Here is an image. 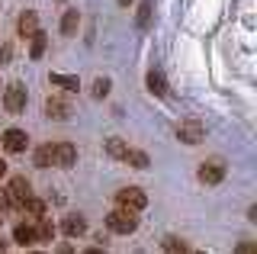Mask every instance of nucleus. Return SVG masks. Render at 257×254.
<instances>
[{
	"instance_id": "nucleus-1",
	"label": "nucleus",
	"mask_w": 257,
	"mask_h": 254,
	"mask_svg": "<svg viewBox=\"0 0 257 254\" xmlns=\"http://www.w3.org/2000/svg\"><path fill=\"white\" fill-rule=\"evenodd\" d=\"M106 228L116 235H132L139 228V216L135 209H125V206H116L112 212H106Z\"/></svg>"
},
{
	"instance_id": "nucleus-2",
	"label": "nucleus",
	"mask_w": 257,
	"mask_h": 254,
	"mask_svg": "<svg viewBox=\"0 0 257 254\" xmlns=\"http://www.w3.org/2000/svg\"><path fill=\"white\" fill-rule=\"evenodd\" d=\"M26 84H20V81H13L10 87L4 90V109L7 113H13V116H20V113H26Z\"/></svg>"
},
{
	"instance_id": "nucleus-3",
	"label": "nucleus",
	"mask_w": 257,
	"mask_h": 254,
	"mask_svg": "<svg viewBox=\"0 0 257 254\" xmlns=\"http://www.w3.org/2000/svg\"><path fill=\"white\" fill-rule=\"evenodd\" d=\"M116 203L125 206V209L142 212L145 206H148V196H145V190H139V187H122V190L116 193Z\"/></svg>"
},
{
	"instance_id": "nucleus-4",
	"label": "nucleus",
	"mask_w": 257,
	"mask_h": 254,
	"mask_svg": "<svg viewBox=\"0 0 257 254\" xmlns=\"http://www.w3.org/2000/svg\"><path fill=\"white\" fill-rule=\"evenodd\" d=\"M203 136H206V129L196 122V119H190V122H180V125H177V139H180L183 145H199V142H203Z\"/></svg>"
},
{
	"instance_id": "nucleus-5",
	"label": "nucleus",
	"mask_w": 257,
	"mask_h": 254,
	"mask_svg": "<svg viewBox=\"0 0 257 254\" xmlns=\"http://www.w3.org/2000/svg\"><path fill=\"white\" fill-rule=\"evenodd\" d=\"M4 190L10 193V200H13L16 209H20V206H23V203H26L29 196H32V184H29L26 177H13V180H10V187H4Z\"/></svg>"
},
{
	"instance_id": "nucleus-6",
	"label": "nucleus",
	"mask_w": 257,
	"mask_h": 254,
	"mask_svg": "<svg viewBox=\"0 0 257 254\" xmlns=\"http://www.w3.org/2000/svg\"><path fill=\"white\" fill-rule=\"evenodd\" d=\"M0 142H4V148L10 155H20V152H26V145H29V136L23 129H7L4 136H0Z\"/></svg>"
},
{
	"instance_id": "nucleus-7",
	"label": "nucleus",
	"mask_w": 257,
	"mask_h": 254,
	"mask_svg": "<svg viewBox=\"0 0 257 254\" xmlns=\"http://www.w3.org/2000/svg\"><path fill=\"white\" fill-rule=\"evenodd\" d=\"M199 180H203L206 187H219L225 180V164L222 161H206L203 168H199Z\"/></svg>"
},
{
	"instance_id": "nucleus-8",
	"label": "nucleus",
	"mask_w": 257,
	"mask_h": 254,
	"mask_svg": "<svg viewBox=\"0 0 257 254\" xmlns=\"http://www.w3.org/2000/svg\"><path fill=\"white\" fill-rule=\"evenodd\" d=\"M74 164H77V145L58 142L55 145V168H74Z\"/></svg>"
},
{
	"instance_id": "nucleus-9",
	"label": "nucleus",
	"mask_w": 257,
	"mask_h": 254,
	"mask_svg": "<svg viewBox=\"0 0 257 254\" xmlns=\"http://www.w3.org/2000/svg\"><path fill=\"white\" fill-rule=\"evenodd\" d=\"M61 232L68 235V238H77V235H84V232H87V219L80 216V212H68V216L61 219Z\"/></svg>"
},
{
	"instance_id": "nucleus-10",
	"label": "nucleus",
	"mask_w": 257,
	"mask_h": 254,
	"mask_svg": "<svg viewBox=\"0 0 257 254\" xmlns=\"http://www.w3.org/2000/svg\"><path fill=\"white\" fill-rule=\"evenodd\" d=\"M36 29H39V13L36 10L20 13V20H16V33H20V39H29Z\"/></svg>"
},
{
	"instance_id": "nucleus-11",
	"label": "nucleus",
	"mask_w": 257,
	"mask_h": 254,
	"mask_svg": "<svg viewBox=\"0 0 257 254\" xmlns=\"http://www.w3.org/2000/svg\"><path fill=\"white\" fill-rule=\"evenodd\" d=\"M45 116L48 119H71V103L58 100V97H48L45 100Z\"/></svg>"
},
{
	"instance_id": "nucleus-12",
	"label": "nucleus",
	"mask_w": 257,
	"mask_h": 254,
	"mask_svg": "<svg viewBox=\"0 0 257 254\" xmlns=\"http://www.w3.org/2000/svg\"><path fill=\"white\" fill-rule=\"evenodd\" d=\"M48 84L61 87V90H68V93H77L80 90V77L77 74H58V71H52V74H48Z\"/></svg>"
},
{
	"instance_id": "nucleus-13",
	"label": "nucleus",
	"mask_w": 257,
	"mask_h": 254,
	"mask_svg": "<svg viewBox=\"0 0 257 254\" xmlns=\"http://www.w3.org/2000/svg\"><path fill=\"white\" fill-rule=\"evenodd\" d=\"M45 49H48V36L42 33V29H36V33L29 36V58L39 61V58L45 55Z\"/></svg>"
},
{
	"instance_id": "nucleus-14",
	"label": "nucleus",
	"mask_w": 257,
	"mask_h": 254,
	"mask_svg": "<svg viewBox=\"0 0 257 254\" xmlns=\"http://www.w3.org/2000/svg\"><path fill=\"white\" fill-rule=\"evenodd\" d=\"M32 164H36V168H52V164H55V145H52V142L36 148V155H32Z\"/></svg>"
},
{
	"instance_id": "nucleus-15",
	"label": "nucleus",
	"mask_w": 257,
	"mask_h": 254,
	"mask_svg": "<svg viewBox=\"0 0 257 254\" xmlns=\"http://www.w3.org/2000/svg\"><path fill=\"white\" fill-rule=\"evenodd\" d=\"M151 13H155V0H142V4H139V13H135V26H139L142 33L151 26Z\"/></svg>"
},
{
	"instance_id": "nucleus-16",
	"label": "nucleus",
	"mask_w": 257,
	"mask_h": 254,
	"mask_svg": "<svg viewBox=\"0 0 257 254\" xmlns=\"http://www.w3.org/2000/svg\"><path fill=\"white\" fill-rule=\"evenodd\" d=\"M103 152H106L112 161H125V152H128V145L122 139H106L103 142Z\"/></svg>"
},
{
	"instance_id": "nucleus-17",
	"label": "nucleus",
	"mask_w": 257,
	"mask_h": 254,
	"mask_svg": "<svg viewBox=\"0 0 257 254\" xmlns=\"http://www.w3.org/2000/svg\"><path fill=\"white\" fill-rule=\"evenodd\" d=\"M77 26H80V13L77 10H68V13H64V17H61V36H77Z\"/></svg>"
},
{
	"instance_id": "nucleus-18",
	"label": "nucleus",
	"mask_w": 257,
	"mask_h": 254,
	"mask_svg": "<svg viewBox=\"0 0 257 254\" xmlns=\"http://www.w3.org/2000/svg\"><path fill=\"white\" fill-rule=\"evenodd\" d=\"M13 241L23 244V248L36 244V228H32V225H16V228H13Z\"/></svg>"
},
{
	"instance_id": "nucleus-19",
	"label": "nucleus",
	"mask_w": 257,
	"mask_h": 254,
	"mask_svg": "<svg viewBox=\"0 0 257 254\" xmlns=\"http://www.w3.org/2000/svg\"><path fill=\"white\" fill-rule=\"evenodd\" d=\"M148 90L158 93V97H164V93H167V81H164V74H161L158 68L148 71Z\"/></svg>"
},
{
	"instance_id": "nucleus-20",
	"label": "nucleus",
	"mask_w": 257,
	"mask_h": 254,
	"mask_svg": "<svg viewBox=\"0 0 257 254\" xmlns=\"http://www.w3.org/2000/svg\"><path fill=\"white\" fill-rule=\"evenodd\" d=\"M125 164H132V168L145 171L151 161H148V155H145V152H139V148H128V152H125Z\"/></svg>"
},
{
	"instance_id": "nucleus-21",
	"label": "nucleus",
	"mask_w": 257,
	"mask_h": 254,
	"mask_svg": "<svg viewBox=\"0 0 257 254\" xmlns=\"http://www.w3.org/2000/svg\"><path fill=\"white\" fill-rule=\"evenodd\" d=\"M55 238V225L48 222L45 216H39V225H36V241H52Z\"/></svg>"
},
{
	"instance_id": "nucleus-22",
	"label": "nucleus",
	"mask_w": 257,
	"mask_h": 254,
	"mask_svg": "<svg viewBox=\"0 0 257 254\" xmlns=\"http://www.w3.org/2000/svg\"><path fill=\"white\" fill-rule=\"evenodd\" d=\"M161 248H164V251H190V244L183 241V238H174V235H167L164 241H161Z\"/></svg>"
},
{
	"instance_id": "nucleus-23",
	"label": "nucleus",
	"mask_w": 257,
	"mask_h": 254,
	"mask_svg": "<svg viewBox=\"0 0 257 254\" xmlns=\"http://www.w3.org/2000/svg\"><path fill=\"white\" fill-rule=\"evenodd\" d=\"M20 209H26V212H32V216H36V219H39V216H45V203H42V200H36V196H29V200L23 203Z\"/></svg>"
},
{
	"instance_id": "nucleus-24",
	"label": "nucleus",
	"mask_w": 257,
	"mask_h": 254,
	"mask_svg": "<svg viewBox=\"0 0 257 254\" xmlns=\"http://www.w3.org/2000/svg\"><path fill=\"white\" fill-rule=\"evenodd\" d=\"M109 77H96V81H93V100H103V97H106V93H109Z\"/></svg>"
},
{
	"instance_id": "nucleus-25",
	"label": "nucleus",
	"mask_w": 257,
	"mask_h": 254,
	"mask_svg": "<svg viewBox=\"0 0 257 254\" xmlns=\"http://www.w3.org/2000/svg\"><path fill=\"white\" fill-rule=\"evenodd\" d=\"M10 209H16L13 200H10V193H7V190H0V212H10Z\"/></svg>"
},
{
	"instance_id": "nucleus-26",
	"label": "nucleus",
	"mask_w": 257,
	"mask_h": 254,
	"mask_svg": "<svg viewBox=\"0 0 257 254\" xmlns=\"http://www.w3.org/2000/svg\"><path fill=\"white\" fill-rule=\"evenodd\" d=\"M10 55H13V45H0V65H10Z\"/></svg>"
},
{
	"instance_id": "nucleus-27",
	"label": "nucleus",
	"mask_w": 257,
	"mask_h": 254,
	"mask_svg": "<svg viewBox=\"0 0 257 254\" xmlns=\"http://www.w3.org/2000/svg\"><path fill=\"white\" fill-rule=\"evenodd\" d=\"M235 251H238V254H251V251H257V244H251V241H241Z\"/></svg>"
},
{
	"instance_id": "nucleus-28",
	"label": "nucleus",
	"mask_w": 257,
	"mask_h": 254,
	"mask_svg": "<svg viewBox=\"0 0 257 254\" xmlns=\"http://www.w3.org/2000/svg\"><path fill=\"white\" fill-rule=\"evenodd\" d=\"M4 174H7V161H0V177H4Z\"/></svg>"
},
{
	"instance_id": "nucleus-29",
	"label": "nucleus",
	"mask_w": 257,
	"mask_h": 254,
	"mask_svg": "<svg viewBox=\"0 0 257 254\" xmlns=\"http://www.w3.org/2000/svg\"><path fill=\"white\" fill-rule=\"evenodd\" d=\"M119 7H132V0H119Z\"/></svg>"
}]
</instances>
